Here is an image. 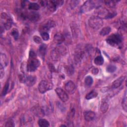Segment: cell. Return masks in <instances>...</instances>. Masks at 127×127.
I'll list each match as a JSON object with an SVG mask.
<instances>
[{"mask_svg":"<svg viewBox=\"0 0 127 127\" xmlns=\"http://www.w3.org/2000/svg\"><path fill=\"white\" fill-rule=\"evenodd\" d=\"M40 62L36 57V53L31 51L29 53V60L26 65V70L29 72H33L37 69L40 65Z\"/></svg>","mask_w":127,"mask_h":127,"instance_id":"cell-1","label":"cell"},{"mask_svg":"<svg viewBox=\"0 0 127 127\" xmlns=\"http://www.w3.org/2000/svg\"><path fill=\"white\" fill-rule=\"evenodd\" d=\"M66 53L67 50L65 47L63 46H59L51 51V58L53 61H58L62 56H64Z\"/></svg>","mask_w":127,"mask_h":127,"instance_id":"cell-2","label":"cell"},{"mask_svg":"<svg viewBox=\"0 0 127 127\" xmlns=\"http://www.w3.org/2000/svg\"><path fill=\"white\" fill-rule=\"evenodd\" d=\"M96 13L98 17L102 19L112 18L116 15L117 13L115 12H110L105 7L99 6L97 7Z\"/></svg>","mask_w":127,"mask_h":127,"instance_id":"cell-3","label":"cell"},{"mask_svg":"<svg viewBox=\"0 0 127 127\" xmlns=\"http://www.w3.org/2000/svg\"><path fill=\"white\" fill-rule=\"evenodd\" d=\"M88 25L92 29L98 30L103 25V21L97 16H92L88 20Z\"/></svg>","mask_w":127,"mask_h":127,"instance_id":"cell-4","label":"cell"},{"mask_svg":"<svg viewBox=\"0 0 127 127\" xmlns=\"http://www.w3.org/2000/svg\"><path fill=\"white\" fill-rule=\"evenodd\" d=\"M107 43L111 46L116 47L122 42V37L119 34H113L106 39Z\"/></svg>","mask_w":127,"mask_h":127,"instance_id":"cell-5","label":"cell"},{"mask_svg":"<svg viewBox=\"0 0 127 127\" xmlns=\"http://www.w3.org/2000/svg\"><path fill=\"white\" fill-rule=\"evenodd\" d=\"M1 22L3 27L6 30H9L12 24V20L9 15L5 13H1L0 15Z\"/></svg>","mask_w":127,"mask_h":127,"instance_id":"cell-6","label":"cell"},{"mask_svg":"<svg viewBox=\"0 0 127 127\" xmlns=\"http://www.w3.org/2000/svg\"><path fill=\"white\" fill-rule=\"evenodd\" d=\"M96 6V3L93 0H87L81 6L80 11L81 13H85L88 12Z\"/></svg>","mask_w":127,"mask_h":127,"instance_id":"cell-7","label":"cell"},{"mask_svg":"<svg viewBox=\"0 0 127 127\" xmlns=\"http://www.w3.org/2000/svg\"><path fill=\"white\" fill-rule=\"evenodd\" d=\"M64 1L62 0H48L47 1L46 6L52 12L55 11L57 8L62 5Z\"/></svg>","mask_w":127,"mask_h":127,"instance_id":"cell-8","label":"cell"},{"mask_svg":"<svg viewBox=\"0 0 127 127\" xmlns=\"http://www.w3.org/2000/svg\"><path fill=\"white\" fill-rule=\"evenodd\" d=\"M52 88L51 83L46 80L41 81L38 85V90L41 93H44Z\"/></svg>","mask_w":127,"mask_h":127,"instance_id":"cell-9","label":"cell"},{"mask_svg":"<svg viewBox=\"0 0 127 127\" xmlns=\"http://www.w3.org/2000/svg\"><path fill=\"white\" fill-rule=\"evenodd\" d=\"M55 26V22L52 20H49L47 21L45 23L41 25L40 28V33L43 32H47L51 28L54 27Z\"/></svg>","mask_w":127,"mask_h":127,"instance_id":"cell-10","label":"cell"},{"mask_svg":"<svg viewBox=\"0 0 127 127\" xmlns=\"http://www.w3.org/2000/svg\"><path fill=\"white\" fill-rule=\"evenodd\" d=\"M55 91L62 101L64 102L68 100V96L67 93L63 89L61 88H57L55 89Z\"/></svg>","mask_w":127,"mask_h":127,"instance_id":"cell-11","label":"cell"},{"mask_svg":"<svg viewBox=\"0 0 127 127\" xmlns=\"http://www.w3.org/2000/svg\"><path fill=\"white\" fill-rule=\"evenodd\" d=\"M40 14L35 11H30L26 13V19L32 22L37 21L40 19Z\"/></svg>","mask_w":127,"mask_h":127,"instance_id":"cell-12","label":"cell"},{"mask_svg":"<svg viewBox=\"0 0 127 127\" xmlns=\"http://www.w3.org/2000/svg\"><path fill=\"white\" fill-rule=\"evenodd\" d=\"M95 113L92 111H86L84 112V118L85 121L90 122L94 119Z\"/></svg>","mask_w":127,"mask_h":127,"instance_id":"cell-13","label":"cell"},{"mask_svg":"<svg viewBox=\"0 0 127 127\" xmlns=\"http://www.w3.org/2000/svg\"><path fill=\"white\" fill-rule=\"evenodd\" d=\"M126 76H121L119 78H117L116 80H115L112 83V87L113 88H117L121 86V85L122 84L123 82H124Z\"/></svg>","mask_w":127,"mask_h":127,"instance_id":"cell-14","label":"cell"},{"mask_svg":"<svg viewBox=\"0 0 127 127\" xmlns=\"http://www.w3.org/2000/svg\"><path fill=\"white\" fill-rule=\"evenodd\" d=\"M36 81V78L35 76L29 75L25 77L24 83L29 86H33Z\"/></svg>","mask_w":127,"mask_h":127,"instance_id":"cell-15","label":"cell"},{"mask_svg":"<svg viewBox=\"0 0 127 127\" xmlns=\"http://www.w3.org/2000/svg\"><path fill=\"white\" fill-rule=\"evenodd\" d=\"M64 41V36L61 33H57L54 37V41L57 44H61Z\"/></svg>","mask_w":127,"mask_h":127,"instance_id":"cell-16","label":"cell"},{"mask_svg":"<svg viewBox=\"0 0 127 127\" xmlns=\"http://www.w3.org/2000/svg\"><path fill=\"white\" fill-rule=\"evenodd\" d=\"M64 88L67 92L71 93L75 90V85L72 81H68L65 84Z\"/></svg>","mask_w":127,"mask_h":127,"instance_id":"cell-17","label":"cell"},{"mask_svg":"<svg viewBox=\"0 0 127 127\" xmlns=\"http://www.w3.org/2000/svg\"><path fill=\"white\" fill-rule=\"evenodd\" d=\"M70 28H71V31L72 32L73 37L74 38H76V37H78V34H79L78 27L77 25L74 22H72L70 24Z\"/></svg>","mask_w":127,"mask_h":127,"instance_id":"cell-18","label":"cell"},{"mask_svg":"<svg viewBox=\"0 0 127 127\" xmlns=\"http://www.w3.org/2000/svg\"><path fill=\"white\" fill-rule=\"evenodd\" d=\"M33 112L36 116L39 117H42L44 116L45 114L44 110L39 107H34L33 109Z\"/></svg>","mask_w":127,"mask_h":127,"instance_id":"cell-19","label":"cell"},{"mask_svg":"<svg viewBox=\"0 0 127 127\" xmlns=\"http://www.w3.org/2000/svg\"><path fill=\"white\" fill-rule=\"evenodd\" d=\"M0 65L3 67H5L8 64V59L6 56L2 53L0 55Z\"/></svg>","mask_w":127,"mask_h":127,"instance_id":"cell-20","label":"cell"},{"mask_svg":"<svg viewBox=\"0 0 127 127\" xmlns=\"http://www.w3.org/2000/svg\"><path fill=\"white\" fill-rule=\"evenodd\" d=\"M83 57H84V52L82 51L79 50L77 51L74 56L75 61H76L77 63L79 62L82 60Z\"/></svg>","mask_w":127,"mask_h":127,"instance_id":"cell-21","label":"cell"},{"mask_svg":"<svg viewBox=\"0 0 127 127\" xmlns=\"http://www.w3.org/2000/svg\"><path fill=\"white\" fill-rule=\"evenodd\" d=\"M46 49H47V46L45 44L41 45L39 47V54L40 55L41 58L43 59H44V57L46 52Z\"/></svg>","mask_w":127,"mask_h":127,"instance_id":"cell-22","label":"cell"},{"mask_svg":"<svg viewBox=\"0 0 127 127\" xmlns=\"http://www.w3.org/2000/svg\"><path fill=\"white\" fill-rule=\"evenodd\" d=\"M38 125L41 127H47L50 126L49 122L44 119H40L38 121Z\"/></svg>","mask_w":127,"mask_h":127,"instance_id":"cell-23","label":"cell"},{"mask_svg":"<svg viewBox=\"0 0 127 127\" xmlns=\"http://www.w3.org/2000/svg\"><path fill=\"white\" fill-rule=\"evenodd\" d=\"M94 62L97 65H101L104 63V59L101 56H98L95 58Z\"/></svg>","mask_w":127,"mask_h":127,"instance_id":"cell-24","label":"cell"},{"mask_svg":"<svg viewBox=\"0 0 127 127\" xmlns=\"http://www.w3.org/2000/svg\"><path fill=\"white\" fill-rule=\"evenodd\" d=\"M65 69L66 74L68 75H72L74 72V68L72 65H68L66 66L65 68Z\"/></svg>","mask_w":127,"mask_h":127,"instance_id":"cell-25","label":"cell"},{"mask_svg":"<svg viewBox=\"0 0 127 127\" xmlns=\"http://www.w3.org/2000/svg\"><path fill=\"white\" fill-rule=\"evenodd\" d=\"M111 30V29L110 27H109V26L105 27L103 28H102V30L100 31V34L101 35L104 36L105 35L109 34V33L110 32Z\"/></svg>","mask_w":127,"mask_h":127,"instance_id":"cell-26","label":"cell"},{"mask_svg":"<svg viewBox=\"0 0 127 127\" xmlns=\"http://www.w3.org/2000/svg\"><path fill=\"white\" fill-rule=\"evenodd\" d=\"M98 93L94 91H91L90 92H89V93H88L86 96H85V98L87 100H90V99H92L93 98H94L95 97H96L97 96Z\"/></svg>","mask_w":127,"mask_h":127,"instance_id":"cell-27","label":"cell"},{"mask_svg":"<svg viewBox=\"0 0 127 127\" xmlns=\"http://www.w3.org/2000/svg\"><path fill=\"white\" fill-rule=\"evenodd\" d=\"M28 8L29 9H31V10H37L39 9L40 5L37 3H35V2L30 3V2Z\"/></svg>","mask_w":127,"mask_h":127,"instance_id":"cell-28","label":"cell"},{"mask_svg":"<svg viewBox=\"0 0 127 127\" xmlns=\"http://www.w3.org/2000/svg\"><path fill=\"white\" fill-rule=\"evenodd\" d=\"M109 108V105L106 102H104L102 103L100 106V111L102 113H104L107 111Z\"/></svg>","mask_w":127,"mask_h":127,"instance_id":"cell-29","label":"cell"},{"mask_svg":"<svg viewBox=\"0 0 127 127\" xmlns=\"http://www.w3.org/2000/svg\"><path fill=\"white\" fill-rule=\"evenodd\" d=\"M84 82L86 86H91L93 82V80L92 77L91 76H86L85 78Z\"/></svg>","mask_w":127,"mask_h":127,"instance_id":"cell-30","label":"cell"},{"mask_svg":"<svg viewBox=\"0 0 127 127\" xmlns=\"http://www.w3.org/2000/svg\"><path fill=\"white\" fill-rule=\"evenodd\" d=\"M122 106L123 107V110L127 112V95H126V92H125V96L123 97V101L122 102Z\"/></svg>","mask_w":127,"mask_h":127,"instance_id":"cell-31","label":"cell"},{"mask_svg":"<svg viewBox=\"0 0 127 127\" xmlns=\"http://www.w3.org/2000/svg\"><path fill=\"white\" fill-rule=\"evenodd\" d=\"M117 67L115 65L113 64H110L107 66L106 70L108 72L113 73L116 71Z\"/></svg>","mask_w":127,"mask_h":127,"instance_id":"cell-32","label":"cell"},{"mask_svg":"<svg viewBox=\"0 0 127 127\" xmlns=\"http://www.w3.org/2000/svg\"><path fill=\"white\" fill-rule=\"evenodd\" d=\"M11 35L13 36L14 39L16 40L19 37V33L18 30L16 29H13L11 31Z\"/></svg>","mask_w":127,"mask_h":127,"instance_id":"cell-33","label":"cell"},{"mask_svg":"<svg viewBox=\"0 0 127 127\" xmlns=\"http://www.w3.org/2000/svg\"><path fill=\"white\" fill-rule=\"evenodd\" d=\"M40 33H41V36L42 39L44 41H47L50 38L49 34L47 32H41Z\"/></svg>","mask_w":127,"mask_h":127,"instance_id":"cell-34","label":"cell"},{"mask_svg":"<svg viewBox=\"0 0 127 127\" xmlns=\"http://www.w3.org/2000/svg\"><path fill=\"white\" fill-rule=\"evenodd\" d=\"M8 88H9V83L7 82L6 83V84H5L3 89L2 90V96H5V95L7 93L8 90Z\"/></svg>","mask_w":127,"mask_h":127,"instance_id":"cell-35","label":"cell"},{"mask_svg":"<svg viewBox=\"0 0 127 127\" xmlns=\"http://www.w3.org/2000/svg\"><path fill=\"white\" fill-rule=\"evenodd\" d=\"M117 1H106L105 3L106 4L108 5L109 7H112L115 6L116 5V3L117 2Z\"/></svg>","mask_w":127,"mask_h":127,"instance_id":"cell-36","label":"cell"},{"mask_svg":"<svg viewBox=\"0 0 127 127\" xmlns=\"http://www.w3.org/2000/svg\"><path fill=\"white\" fill-rule=\"evenodd\" d=\"M33 40L35 43H36L37 44H40L42 43L41 39L39 36H36V35H35L33 37Z\"/></svg>","mask_w":127,"mask_h":127,"instance_id":"cell-37","label":"cell"},{"mask_svg":"<svg viewBox=\"0 0 127 127\" xmlns=\"http://www.w3.org/2000/svg\"><path fill=\"white\" fill-rule=\"evenodd\" d=\"M30 2L28 1H27V0H23L21 2V6L23 8H28V6H29V4Z\"/></svg>","mask_w":127,"mask_h":127,"instance_id":"cell-38","label":"cell"},{"mask_svg":"<svg viewBox=\"0 0 127 127\" xmlns=\"http://www.w3.org/2000/svg\"><path fill=\"white\" fill-rule=\"evenodd\" d=\"M5 127H14L13 121L12 120H8L5 124Z\"/></svg>","mask_w":127,"mask_h":127,"instance_id":"cell-39","label":"cell"},{"mask_svg":"<svg viewBox=\"0 0 127 127\" xmlns=\"http://www.w3.org/2000/svg\"><path fill=\"white\" fill-rule=\"evenodd\" d=\"M4 75V67L0 65V78H2Z\"/></svg>","mask_w":127,"mask_h":127,"instance_id":"cell-40","label":"cell"},{"mask_svg":"<svg viewBox=\"0 0 127 127\" xmlns=\"http://www.w3.org/2000/svg\"><path fill=\"white\" fill-rule=\"evenodd\" d=\"M98 69L97 68H95V67H94L92 68V72L94 74H96L98 73Z\"/></svg>","mask_w":127,"mask_h":127,"instance_id":"cell-41","label":"cell"},{"mask_svg":"<svg viewBox=\"0 0 127 127\" xmlns=\"http://www.w3.org/2000/svg\"><path fill=\"white\" fill-rule=\"evenodd\" d=\"M49 69H50V70L51 71H54L55 70V68H54V66L51 63H49Z\"/></svg>","mask_w":127,"mask_h":127,"instance_id":"cell-42","label":"cell"},{"mask_svg":"<svg viewBox=\"0 0 127 127\" xmlns=\"http://www.w3.org/2000/svg\"><path fill=\"white\" fill-rule=\"evenodd\" d=\"M61 126H64V127H66V126H65V125H61Z\"/></svg>","mask_w":127,"mask_h":127,"instance_id":"cell-43","label":"cell"}]
</instances>
